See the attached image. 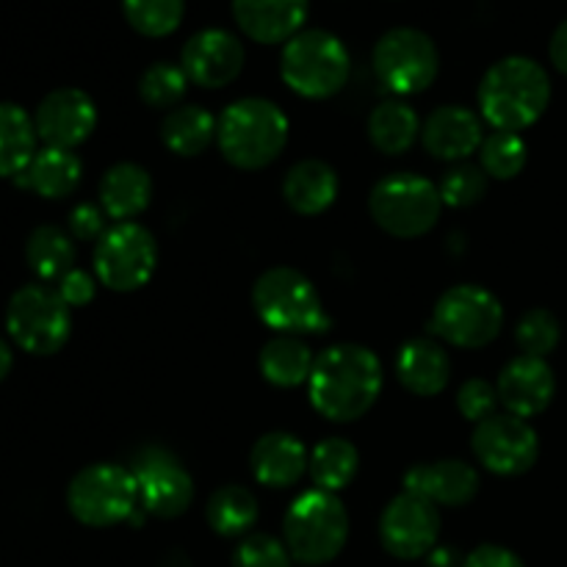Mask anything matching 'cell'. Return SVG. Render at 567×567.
<instances>
[{
	"instance_id": "obj_1",
	"label": "cell",
	"mask_w": 567,
	"mask_h": 567,
	"mask_svg": "<svg viewBox=\"0 0 567 567\" xmlns=\"http://www.w3.org/2000/svg\"><path fill=\"white\" fill-rule=\"evenodd\" d=\"M382 385H385L382 363L369 347L332 343L316 354L308 396L321 419L332 424H349L363 419L374 408Z\"/></svg>"
},
{
	"instance_id": "obj_2",
	"label": "cell",
	"mask_w": 567,
	"mask_h": 567,
	"mask_svg": "<svg viewBox=\"0 0 567 567\" xmlns=\"http://www.w3.org/2000/svg\"><path fill=\"white\" fill-rule=\"evenodd\" d=\"M551 103V78L526 55H507L480 83L482 120L493 131L520 133L535 125Z\"/></svg>"
},
{
	"instance_id": "obj_3",
	"label": "cell",
	"mask_w": 567,
	"mask_h": 567,
	"mask_svg": "<svg viewBox=\"0 0 567 567\" xmlns=\"http://www.w3.org/2000/svg\"><path fill=\"white\" fill-rule=\"evenodd\" d=\"M216 144L236 169L255 172L275 164L288 144V116L271 100L244 97L227 105L216 125Z\"/></svg>"
},
{
	"instance_id": "obj_4",
	"label": "cell",
	"mask_w": 567,
	"mask_h": 567,
	"mask_svg": "<svg viewBox=\"0 0 567 567\" xmlns=\"http://www.w3.org/2000/svg\"><path fill=\"white\" fill-rule=\"evenodd\" d=\"M349 540V515L341 498L327 491H308L282 518V543L297 565L321 567L338 557Z\"/></svg>"
},
{
	"instance_id": "obj_5",
	"label": "cell",
	"mask_w": 567,
	"mask_h": 567,
	"mask_svg": "<svg viewBox=\"0 0 567 567\" xmlns=\"http://www.w3.org/2000/svg\"><path fill=\"white\" fill-rule=\"evenodd\" d=\"M252 308L277 336H319L330 327L313 280L291 266H275L255 280Z\"/></svg>"
},
{
	"instance_id": "obj_6",
	"label": "cell",
	"mask_w": 567,
	"mask_h": 567,
	"mask_svg": "<svg viewBox=\"0 0 567 567\" xmlns=\"http://www.w3.org/2000/svg\"><path fill=\"white\" fill-rule=\"evenodd\" d=\"M280 75L293 94L327 100L341 92L352 75L349 50L336 33L308 28L288 39L280 55Z\"/></svg>"
},
{
	"instance_id": "obj_7",
	"label": "cell",
	"mask_w": 567,
	"mask_h": 567,
	"mask_svg": "<svg viewBox=\"0 0 567 567\" xmlns=\"http://www.w3.org/2000/svg\"><path fill=\"white\" fill-rule=\"evenodd\" d=\"M441 188L415 172L388 175L371 188L369 214L393 238H421L441 219Z\"/></svg>"
},
{
	"instance_id": "obj_8",
	"label": "cell",
	"mask_w": 567,
	"mask_h": 567,
	"mask_svg": "<svg viewBox=\"0 0 567 567\" xmlns=\"http://www.w3.org/2000/svg\"><path fill=\"white\" fill-rule=\"evenodd\" d=\"M66 507L78 524L92 529L125 524L142 509L131 468L116 463H94L78 471L66 487Z\"/></svg>"
},
{
	"instance_id": "obj_9",
	"label": "cell",
	"mask_w": 567,
	"mask_h": 567,
	"mask_svg": "<svg viewBox=\"0 0 567 567\" xmlns=\"http://www.w3.org/2000/svg\"><path fill=\"white\" fill-rule=\"evenodd\" d=\"M6 330L28 354L48 358L64 349L72 332V308L55 288L31 282L11 293L6 308Z\"/></svg>"
},
{
	"instance_id": "obj_10",
	"label": "cell",
	"mask_w": 567,
	"mask_h": 567,
	"mask_svg": "<svg viewBox=\"0 0 567 567\" xmlns=\"http://www.w3.org/2000/svg\"><path fill=\"white\" fill-rule=\"evenodd\" d=\"M432 332L457 349H482L504 330V308L493 291L474 282L452 286L432 310Z\"/></svg>"
},
{
	"instance_id": "obj_11",
	"label": "cell",
	"mask_w": 567,
	"mask_h": 567,
	"mask_svg": "<svg viewBox=\"0 0 567 567\" xmlns=\"http://www.w3.org/2000/svg\"><path fill=\"white\" fill-rule=\"evenodd\" d=\"M374 75L396 97L426 92L441 72V53L419 28H391L374 44Z\"/></svg>"
},
{
	"instance_id": "obj_12",
	"label": "cell",
	"mask_w": 567,
	"mask_h": 567,
	"mask_svg": "<svg viewBox=\"0 0 567 567\" xmlns=\"http://www.w3.org/2000/svg\"><path fill=\"white\" fill-rule=\"evenodd\" d=\"M94 277L109 291L127 293L147 286L158 266V244L138 221H120L109 227L92 255Z\"/></svg>"
},
{
	"instance_id": "obj_13",
	"label": "cell",
	"mask_w": 567,
	"mask_h": 567,
	"mask_svg": "<svg viewBox=\"0 0 567 567\" xmlns=\"http://www.w3.org/2000/svg\"><path fill=\"white\" fill-rule=\"evenodd\" d=\"M131 474L136 480L138 507L144 515L181 518L194 502V480L181 460L161 446H144L133 454Z\"/></svg>"
},
{
	"instance_id": "obj_14",
	"label": "cell",
	"mask_w": 567,
	"mask_h": 567,
	"mask_svg": "<svg viewBox=\"0 0 567 567\" xmlns=\"http://www.w3.org/2000/svg\"><path fill=\"white\" fill-rule=\"evenodd\" d=\"M474 457L496 476H520L540 457L535 426L513 413H496L476 424L471 437Z\"/></svg>"
},
{
	"instance_id": "obj_15",
	"label": "cell",
	"mask_w": 567,
	"mask_h": 567,
	"mask_svg": "<svg viewBox=\"0 0 567 567\" xmlns=\"http://www.w3.org/2000/svg\"><path fill=\"white\" fill-rule=\"evenodd\" d=\"M441 540V513L435 504L402 491L380 515V543L391 557L421 559Z\"/></svg>"
},
{
	"instance_id": "obj_16",
	"label": "cell",
	"mask_w": 567,
	"mask_h": 567,
	"mask_svg": "<svg viewBox=\"0 0 567 567\" xmlns=\"http://www.w3.org/2000/svg\"><path fill=\"white\" fill-rule=\"evenodd\" d=\"M244 59L247 53L236 33L225 28H205L183 44L181 66L188 83H197L203 89H221L241 75Z\"/></svg>"
},
{
	"instance_id": "obj_17",
	"label": "cell",
	"mask_w": 567,
	"mask_h": 567,
	"mask_svg": "<svg viewBox=\"0 0 567 567\" xmlns=\"http://www.w3.org/2000/svg\"><path fill=\"white\" fill-rule=\"evenodd\" d=\"M33 125H37V136L42 138L44 147L75 150L97 127V105L81 89H55L39 103Z\"/></svg>"
},
{
	"instance_id": "obj_18",
	"label": "cell",
	"mask_w": 567,
	"mask_h": 567,
	"mask_svg": "<svg viewBox=\"0 0 567 567\" xmlns=\"http://www.w3.org/2000/svg\"><path fill=\"white\" fill-rule=\"evenodd\" d=\"M498 402L504 404V413H513L518 419H535L546 413L548 404L554 402L557 393V377L551 365L543 358H529L518 354L502 369L496 382Z\"/></svg>"
},
{
	"instance_id": "obj_19",
	"label": "cell",
	"mask_w": 567,
	"mask_h": 567,
	"mask_svg": "<svg viewBox=\"0 0 567 567\" xmlns=\"http://www.w3.org/2000/svg\"><path fill=\"white\" fill-rule=\"evenodd\" d=\"M485 142L482 116L465 105H441L421 125V144L437 161L463 164Z\"/></svg>"
},
{
	"instance_id": "obj_20",
	"label": "cell",
	"mask_w": 567,
	"mask_h": 567,
	"mask_svg": "<svg viewBox=\"0 0 567 567\" xmlns=\"http://www.w3.org/2000/svg\"><path fill=\"white\" fill-rule=\"evenodd\" d=\"M404 491L426 498L435 507H465L480 493V474L465 460L415 463L404 474Z\"/></svg>"
},
{
	"instance_id": "obj_21",
	"label": "cell",
	"mask_w": 567,
	"mask_h": 567,
	"mask_svg": "<svg viewBox=\"0 0 567 567\" xmlns=\"http://www.w3.org/2000/svg\"><path fill=\"white\" fill-rule=\"evenodd\" d=\"M310 0H233V20L258 44H286L302 31Z\"/></svg>"
},
{
	"instance_id": "obj_22",
	"label": "cell",
	"mask_w": 567,
	"mask_h": 567,
	"mask_svg": "<svg viewBox=\"0 0 567 567\" xmlns=\"http://www.w3.org/2000/svg\"><path fill=\"white\" fill-rule=\"evenodd\" d=\"M308 449L291 432H266L249 452L252 476L258 480V485L271 487V491L297 485L308 474Z\"/></svg>"
},
{
	"instance_id": "obj_23",
	"label": "cell",
	"mask_w": 567,
	"mask_h": 567,
	"mask_svg": "<svg viewBox=\"0 0 567 567\" xmlns=\"http://www.w3.org/2000/svg\"><path fill=\"white\" fill-rule=\"evenodd\" d=\"M396 377L413 396H437L452 380V358L432 338H410L396 354Z\"/></svg>"
},
{
	"instance_id": "obj_24",
	"label": "cell",
	"mask_w": 567,
	"mask_h": 567,
	"mask_svg": "<svg viewBox=\"0 0 567 567\" xmlns=\"http://www.w3.org/2000/svg\"><path fill=\"white\" fill-rule=\"evenodd\" d=\"M150 199H153V177L144 166L122 161V164L105 169L103 181H100V208L116 225L142 216Z\"/></svg>"
},
{
	"instance_id": "obj_25",
	"label": "cell",
	"mask_w": 567,
	"mask_h": 567,
	"mask_svg": "<svg viewBox=\"0 0 567 567\" xmlns=\"http://www.w3.org/2000/svg\"><path fill=\"white\" fill-rule=\"evenodd\" d=\"M341 183L336 169L319 158H305L288 169L282 181V197L299 216H319L338 199Z\"/></svg>"
},
{
	"instance_id": "obj_26",
	"label": "cell",
	"mask_w": 567,
	"mask_h": 567,
	"mask_svg": "<svg viewBox=\"0 0 567 567\" xmlns=\"http://www.w3.org/2000/svg\"><path fill=\"white\" fill-rule=\"evenodd\" d=\"M81 177L83 164L72 150L42 147L37 150L31 164L14 177V183L44 199H64L75 192Z\"/></svg>"
},
{
	"instance_id": "obj_27",
	"label": "cell",
	"mask_w": 567,
	"mask_h": 567,
	"mask_svg": "<svg viewBox=\"0 0 567 567\" xmlns=\"http://www.w3.org/2000/svg\"><path fill=\"white\" fill-rule=\"evenodd\" d=\"M316 354L302 338L277 336L264 343L258 354L260 374L275 388H299L313 374Z\"/></svg>"
},
{
	"instance_id": "obj_28",
	"label": "cell",
	"mask_w": 567,
	"mask_h": 567,
	"mask_svg": "<svg viewBox=\"0 0 567 567\" xmlns=\"http://www.w3.org/2000/svg\"><path fill=\"white\" fill-rule=\"evenodd\" d=\"M216 125L219 120L203 105H177L161 122V138L169 153L194 158L216 142Z\"/></svg>"
},
{
	"instance_id": "obj_29",
	"label": "cell",
	"mask_w": 567,
	"mask_h": 567,
	"mask_svg": "<svg viewBox=\"0 0 567 567\" xmlns=\"http://www.w3.org/2000/svg\"><path fill=\"white\" fill-rule=\"evenodd\" d=\"M421 136V120L404 100H382L369 116V138L382 155H404Z\"/></svg>"
},
{
	"instance_id": "obj_30",
	"label": "cell",
	"mask_w": 567,
	"mask_h": 567,
	"mask_svg": "<svg viewBox=\"0 0 567 567\" xmlns=\"http://www.w3.org/2000/svg\"><path fill=\"white\" fill-rule=\"evenodd\" d=\"M75 238L55 225H42L28 236L25 260L42 282H59L75 269Z\"/></svg>"
},
{
	"instance_id": "obj_31",
	"label": "cell",
	"mask_w": 567,
	"mask_h": 567,
	"mask_svg": "<svg viewBox=\"0 0 567 567\" xmlns=\"http://www.w3.org/2000/svg\"><path fill=\"white\" fill-rule=\"evenodd\" d=\"M360 454L347 437H324L313 446L308 463V476L316 485V491L341 493L358 476Z\"/></svg>"
},
{
	"instance_id": "obj_32",
	"label": "cell",
	"mask_w": 567,
	"mask_h": 567,
	"mask_svg": "<svg viewBox=\"0 0 567 567\" xmlns=\"http://www.w3.org/2000/svg\"><path fill=\"white\" fill-rule=\"evenodd\" d=\"M33 116L17 103H0V177H17L37 155Z\"/></svg>"
},
{
	"instance_id": "obj_33",
	"label": "cell",
	"mask_w": 567,
	"mask_h": 567,
	"mask_svg": "<svg viewBox=\"0 0 567 567\" xmlns=\"http://www.w3.org/2000/svg\"><path fill=\"white\" fill-rule=\"evenodd\" d=\"M258 498L241 485H225L208 498L205 520L219 537H247L258 524Z\"/></svg>"
},
{
	"instance_id": "obj_34",
	"label": "cell",
	"mask_w": 567,
	"mask_h": 567,
	"mask_svg": "<svg viewBox=\"0 0 567 567\" xmlns=\"http://www.w3.org/2000/svg\"><path fill=\"white\" fill-rule=\"evenodd\" d=\"M526 161H529V147L520 133L491 131L480 147V166L493 181H513L524 172Z\"/></svg>"
},
{
	"instance_id": "obj_35",
	"label": "cell",
	"mask_w": 567,
	"mask_h": 567,
	"mask_svg": "<svg viewBox=\"0 0 567 567\" xmlns=\"http://www.w3.org/2000/svg\"><path fill=\"white\" fill-rule=\"evenodd\" d=\"M122 11L133 31L150 39H161L181 28L186 0H122Z\"/></svg>"
},
{
	"instance_id": "obj_36",
	"label": "cell",
	"mask_w": 567,
	"mask_h": 567,
	"mask_svg": "<svg viewBox=\"0 0 567 567\" xmlns=\"http://www.w3.org/2000/svg\"><path fill=\"white\" fill-rule=\"evenodd\" d=\"M188 92V78L183 72L181 64H172V61H158V64L147 66L138 81V97L147 109L158 111H175L181 105V100Z\"/></svg>"
},
{
	"instance_id": "obj_37",
	"label": "cell",
	"mask_w": 567,
	"mask_h": 567,
	"mask_svg": "<svg viewBox=\"0 0 567 567\" xmlns=\"http://www.w3.org/2000/svg\"><path fill=\"white\" fill-rule=\"evenodd\" d=\"M559 338H563V324L546 308H535L524 313V319L515 327V343L529 358L546 360L559 347Z\"/></svg>"
},
{
	"instance_id": "obj_38",
	"label": "cell",
	"mask_w": 567,
	"mask_h": 567,
	"mask_svg": "<svg viewBox=\"0 0 567 567\" xmlns=\"http://www.w3.org/2000/svg\"><path fill=\"white\" fill-rule=\"evenodd\" d=\"M487 183H491V177L485 175L482 166L463 161V164H454L443 175L437 188H441L443 205H449V208H471L487 194Z\"/></svg>"
},
{
	"instance_id": "obj_39",
	"label": "cell",
	"mask_w": 567,
	"mask_h": 567,
	"mask_svg": "<svg viewBox=\"0 0 567 567\" xmlns=\"http://www.w3.org/2000/svg\"><path fill=\"white\" fill-rule=\"evenodd\" d=\"M286 543L271 535H247L233 551V567H291Z\"/></svg>"
},
{
	"instance_id": "obj_40",
	"label": "cell",
	"mask_w": 567,
	"mask_h": 567,
	"mask_svg": "<svg viewBox=\"0 0 567 567\" xmlns=\"http://www.w3.org/2000/svg\"><path fill=\"white\" fill-rule=\"evenodd\" d=\"M498 391L496 385H491L487 380H465L457 391V410L463 413V419L474 421V424H482L485 419L496 415L498 408Z\"/></svg>"
},
{
	"instance_id": "obj_41",
	"label": "cell",
	"mask_w": 567,
	"mask_h": 567,
	"mask_svg": "<svg viewBox=\"0 0 567 567\" xmlns=\"http://www.w3.org/2000/svg\"><path fill=\"white\" fill-rule=\"evenodd\" d=\"M105 230V210L100 205L81 203L70 210V236L78 241H100Z\"/></svg>"
},
{
	"instance_id": "obj_42",
	"label": "cell",
	"mask_w": 567,
	"mask_h": 567,
	"mask_svg": "<svg viewBox=\"0 0 567 567\" xmlns=\"http://www.w3.org/2000/svg\"><path fill=\"white\" fill-rule=\"evenodd\" d=\"M55 291L61 293V299H64L70 308H83V305L92 302L94 293H97V277H92L83 269H72L70 275L61 277Z\"/></svg>"
},
{
	"instance_id": "obj_43",
	"label": "cell",
	"mask_w": 567,
	"mask_h": 567,
	"mask_svg": "<svg viewBox=\"0 0 567 567\" xmlns=\"http://www.w3.org/2000/svg\"><path fill=\"white\" fill-rule=\"evenodd\" d=\"M463 567H526L524 559L504 546H480L465 557Z\"/></svg>"
},
{
	"instance_id": "obj_44",
	"label": "cell",
	"mask_w": 567,
	"mask_h": 567,
	"mask_svg": "<svg viewBox=\"0 0 567 567\" xmlns=\"http://www.w3.org/2000/svg\"><path fill=\"white\" fill-rule=\"evenodd\" d=\"M548 55H551V64L557 66L563 75H567V20L554 31L551 44H548Z\"/></svg>"
},
{
	"instance_id": "obj_45",
	"label": "cell",
	"mask_w": 567,
	"mask_h": 567,
	"mask_svg": "<svg viewBox=\"0 0 567 567\" xmlns=\"http://www.w3.org/2000/svg\"><path fill=\"white\" fill-rule=\"evenodd\" d=\"M424 559H426V567H463L465 563V559L457 554V548L452 546H435Z\"/></svg>"
},
{
	"instance_id": "obj_46",
	"label": "cell",
	"mask_w": 567,
	"mask_h": 567,
	"mask_svg": "<svg viewBox=\"0 0 567 567\" xmlns=\"http://www.w3.org/2000/svg\"><path fill=\"white\" fill-rule=\"evenodd\" d=\"M11 363H14V358H11V349H9V343H6L3 338H0V382H3L6 377H9V371H11Z\"/></svg>"
}]
</instances>
